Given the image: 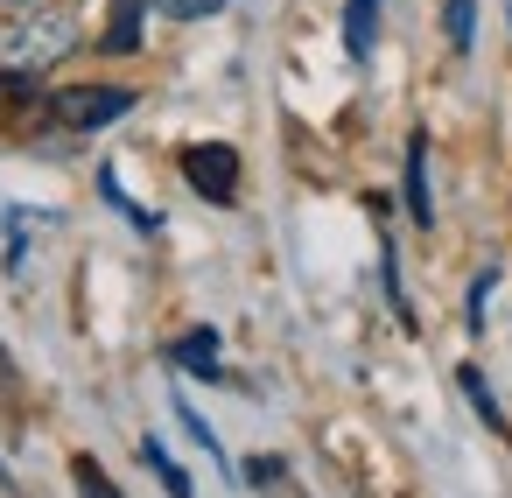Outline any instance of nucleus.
<instances>
[{
  "instance_id": "nucleus-1",
  "label": "nucleus",
  "mask_w": 512,
  "mask_h": 498,
  "mask_svg": "<svg viewBox=\"0 0 512 498\" xmlns=\"http://www.w3.org/2000/svg\"><path fill=\"white\" fill-rule=\"evenodd\" d=\"M71 50H78V15L71 8L29 15V22H15L8 36H0V64H15V71H50Z\"/></svg>"
},
{
  "instance_id": "nucleus-2",
  "label": "nucleus",
  "mask_w": 512,
  "mask_h": 498,
  "mask_svg": "<svg viewBox=\"0 0 512 498\" xmlns=\"http://www.w3.org/2000/svg\"><path fill=\"white\" fill-rule=\"evenodd\" d=\"M50 113H57L64 127L92 134V127L127 120V113H134V92H127V85H71V92H57V99H50Z\"/></svg>"
},
{
  "instance_id": "nucleus-3",
  "label": "nucleus",
  "mask_w": 512,
  "mask_h": 498,
  "mask_svg": "<svg viewBox=\"0 0 512 498\" xmlns=\"http://www.w3.org/2000/svg\"><path fill=\"white\" fill-rule=\"evenodd\" d=\"M183 176H190V190H197L204 204H232V197H239V155H232L225 141L183 148Z\"/></svg>"
},
{
  "instance_id": "nucleus-4",
  "label": "nucleus",
  "mask_w": 512,
  "mask_h": 498,
  "mask_svg": "<svg viewBox=\"0 0 512 498\" xmlns=\"http://www.w3.org/2000/svg\"><path fill=\"white\" fill-rule=\"evenodd\" d=\"M407 211H414V225H435V197H428V134H407Z\"/></svg>"
},
{
  "instance_id": "nucleus-5",
  "label": "nucleus",
  "mask_w": 512,
  "mask_h": 498,
  "mask_svg": "<svg viewBox=\"0 0 512 498\" xmlns=\"http://www.w3.org/2000/svg\"><path fill=\"white\" fill-rule=\"evenodd\" d=\"M379 8H386V0H351V8H344V57H351V64L372 57V43H379Z\"/></svg>"
},
{
  "instance_id": "nucleus-6",
  "label": "nucleus",
  "mask_w": 512,
  "mask_h": 498,
  "mask_svg": "<svg viewBox=\"0 0 512 498\" xmlns=\"http://www.w3.org/2000/svg\"><path fill=\"white\" fill-rule=\"evenodd\" d=\"M183 372H197V379H218V330H190V337H176V351H169Z\"/></svg>"
},
{
  "instance_id": "nucleus-7",
  "label": "nucleus",
  "mask_w": 512,
  "mask_h": 498,
  "mask_svg": "<svg viewBox=\"0 0 512 498\" xmlns=\"http://www.w3.org/2000/svg\"><path fill=\"white\" fill-rule=\"evenodd\" d=\"M141 8H148V0H113V29H106V50L113 57L141 50Z\"/></svg>"
},
{
  "instance_id": "nucleus-8",
  "label": "nucleus",
  "mask_w": 512,
  "mask_h": 498,
  "mask_svg": "<svg viewBox=\"0 0 512 498\" xmlns=\"http://www.w3.org/2000/svg\"><path fill=\"white\" fill-rule=\"evenodd\" d=\"M456 386H463V400L477 407V421L505 435V414H498V400H491V386H484V372H477V365H463V372H456Z\"/></svg>"
},
{
  "instance_id": "nucleus-9",
  "label": "nucleus",
  "mask_w": 512,
  "mask_h": 498,
  "mask_svg": "<svg viewBox=\"0 0 512 498\" xmlns=\"http://www.w3.org/2000/svg\"><path fill=\"white\" fill-rule=\"evenodd\" d=\"M141 456H148V470L162 477V491H169V498H190V477H183V463L162 449V435H148V442H141Z\"/></svg>"
},
{
  "instance_id": "nucleus-10",
  "label": "nucleus",
  "mask_w": 512,
  "mask_h": 498,
  "mask_svg": "<svg viewBox=\"0 0 512 498\" xmlns=\"http://www.w3.org/2000/svg\"><path fill=\"white\" fill-rule=\"evenodd\" d=\"M36 78H43V71H15V64H0V113L36 106V99H43V92H36Z\"/></svg>"
},
{
  "instance_id": "nucleus-11",
  "label": "nucleus",
  "mask_w": 512,
  "mask_h": 498,
  "mask_svg": "<svg viewBox=\"0 0 512 498\" xmlns=\"http://www.w3.org/2000/svg\"><path fill=\"white\" fill-rule=\"evenodd\" d=\"M99 190H106V204H120V211H127V225H134V232H162V218H155L148 204H134V197L120 190V176H113V169H99Z\"/></svg>"
},
{
  "instance_id": "nucleus-12",
  "label": "nucleus",
  "mask_w": 512,
  "mask_h": 498,
  "mask_svg": "<svg viewBox=\"0 0 512 498\" xmlns=\"http://www.w3.org/2000/svg\"><path fill=\"white\" fill-rule=\"evenodd\" d=\"M442 29H449V50L463 57V50L477 43V0H449V8H442Z\"/></svg>"
},
{
  "instance_id": "nucleus-13",
  "label": "nucleus",
  "mask_w": 512,
  "mask_h": 498,
  "mask_svg": "<svg viewBox=\"0 0 512 498\" xmlns=\"http://www.w3.org/2000/svg\"><path fill=\"white\" fill-rule=\"evenodd\" d=\"M491 288H498V267H477V281H470V302H463V316H470V330H484V309H491Z\"/></svg>"
},
{
  "instance_id": "nucleus-14",
  "label": "nucleus",
  "mask_w": 512,
  "mask_h": 498,
  "mask_svg": "<svg viewBox=\"0 0 512 498\" xmlns=\"http://www.w3.org/2000/svg\"><path fill=\"white\" fill-rule=\"evenodd\" d=\"M176 421H183V428H190V442H197V449H204V456H218V463H225V449H218V435H211V421H204V414H197V407H190V400H176Z\"/></svg>"
},
{
  "instance_id": "nucleus-15",
  "label": "nucleus",
  "mask_w": 512,
  "mask_h": 498,
  "mask_svg": "<svg viewBox=\"0 0 512 498\" xmlns=\"http://www.w3.org/2000/svg\"><path fill=\"white\" fill-rule=\"evenodd\" d=\"M71 477H78V491H85V498H120V484H113L92 456H78V463H71Z\"/></svg>"
},
{
  "instance_id": "nucleus-16",
  "label": "nucleus",
  "mask_w": 512,
  "mask_h": 498,
  "mask_svg": "<svg viewBox=\"0 0 512 498\" xmlns=\"http://www.w3.org/2000/svg\"><path fill=\"white\" fill-rule=\"evenodd\" d=\"M155 8L169 15V22H204V15H218L225 0H155Z\"/></svg>"
},
{
  "instance_id": "nucleus-17",
  "label": "nucleus",
  "mask_w": 512,
  "mask_h": 498,
  "mask_svg": "<svg viewBox=\"0 0 512 498\" xmlns=\"http://www.w3.org/2000/svg\"><path fill=\"white\" fill-rule=\"evenodd\" d=\"M15 8H22V0H15Z\"/></svg>"
}]
</instances>
